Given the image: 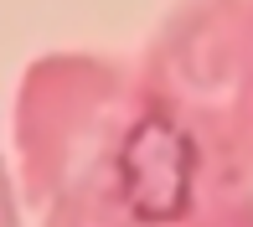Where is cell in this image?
Listing matches in <instances>:
<instances>
[{"instance_id": "6da1fadb", "label": "cell", "mask_w": 253, "mask_h": 227, "mask_svg": "<svg viewBox=\"0 0 253 227\" xmlns=\"http://www.w3.org/2000/svg\"><path fill=\"white\" fill-rule=\"evenodd\" d=\"M124 191H129V207L140 217H181L191 196V170H197V155H191V140L176 129L170 119H145L140 129L124 145Z\"/></svg>"}]
</instances>
